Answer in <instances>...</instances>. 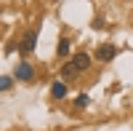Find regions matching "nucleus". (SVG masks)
Segmentation results:
<instances>
[{
  "label": "nucleus",
  "mask_w": 133,
  "mask_h": 131,
  "mask_svg": "<svg viewBox=\"0 0 133 131\" xmlns=\"http://www.w3.org/2000/svg\"><path fill=\"white\" fill-rule=\"evenodd\" d=\"M11 86H14V78H11V75H3V78H0V88L11 91Z\"/></svg>",
  "instance_id": "1a4fd4ad"
},
{
  "label": "nucleus",
  "mask_w": 133,
  "mask_h": 131,
  "mask_svg": "<svg viewBox=\"0 0 133 131\" xmlns=\"http://www.w3.org/2000/svg\"><path fill=\"white\" fill-rule=\"evenodd\" d=\"M72 67H75L77 72H80V70H88V67H91V56H88L85 51L75 53V56H72Z\"/></svg>",
  "instance_id": "7ed1b4c3"
},
{
  "label": "nucleus",
  "mask_w": 133,
  "mask_h": 131,
  "mask_svg": "<svg viewBox=\"0 0 133 131\" xmlns=\"http://www.w3.org/2000/svg\"><path fill=\"white\" fill-rule=\"evenodd\" d=\"M35 43H37V29H27L24 38H21L19 51H21V53H32V51H35Z\"/></svg>",
  "instance_id": "f03ea898"
},
{
  "label": "nucleus",
  "mask_w": 133,
  "mask_h": 131,
  "mask_svg": "<svg viewBox=\"0 0 133 131\" xmlns=\"http://www.w3.org/2000/svg\"><path fill=\"white\" fill-rule=\"evenodd\" d=\"M69 43H72L69 38H61V40H59V46H56V53H59L61 59H66V56H69Z\"/></svg>",
  "instance_id": "423d86ee"
},
{
  "label": "nucleus",
  "mask_w": 133,
  "mask_h": 131,
  "mask_svg": "<svg viewBox=\"0 0 133 131\" xmlns=\"http://www.w3.org/2000/svg\"><path fill=\"white\" fill-rule=\"evenodd\" d=\"M88 104H91V96H88V94H80V96L75 99V107H80V110H83V107H88Z\"/></svg>",
  "instance_id": "0eeeda50"
},
{
  "label": "nucleus",
  "mask_w": 133,
  "mask_h": 131,
  "mask_svg": "<svg viewBox=\"0 0 133 131\" xmlns=\"http://www.w3.org/2000/svg\"><path fill=\"white\" fill-rule=\"evenodd\" d=\"M75 72H77V70L72 67V62H69V64H64V67H61V80H66V78H72Z\"/></svg>",
  "instance_id": "6e6552de"
},
{
  "label": "nucleus",
  "mask_w": 133,
  "mask_h": 131,
  "mask_svg": "<svg viewBox=\"0 0 133 131\" xmlns=\"http://www.w3.org/2000/svg\"><path fill=\"white\" fill-rule=\"evenodd\" d=\"M14 78L21 80V83H29L32 78H35V67H32V64H27V62H19L16 70H14Z\"/></svg>",
  "instance_id": "f257e3e1"
},
{
  "label": "nucleus",
  "mask_w": 133,
  "mask_h": 131,
  "mask_svg": "<svg viewBox=\"0 0 133 131\" xmlns=\"http://www.w3.org/2000/svg\"><path fill=\"white\" fill-rule=\"evenodd\" d=\"M66 91H69V88H66L64 80H53V83H51V96H53V99H64Z\"/></svg>",
  "instance_id": "20e7f679"
},
{
  "label": "nucleus",
  "mask_w": 133,
  "mask_h": 131,
  "mask_svg": "<svg viewBox=\"0 0 133 131\" xmlns=\"http://www.w3.org/2000/svg\"><path fill=\"white\" fill-rule=\"evenodd\" d=\"M96 56L101 59V62H112V59L117 56V48H115V46H101V48L96 51Z\"/></svg>",
  "instance_id": "39448f33"
}]
</instances>
